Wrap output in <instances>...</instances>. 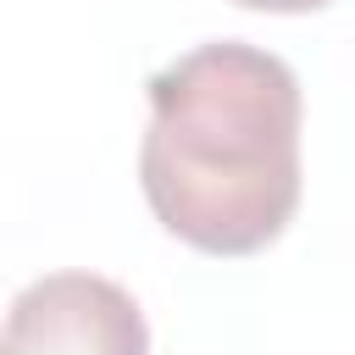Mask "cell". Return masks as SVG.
<instances>
[{"label":"cell","mask_w":355,"mask_h":355,"mask_svg":"<svg viewBox=\"0 0 355 355\" xmlns=\"http://www.w3.org/2000/svg\"><path fill=\"white\" fill-rule=\"evenodd\" d=\"M0 355H150V327L122 283L50 272L11 300Z\"/></svg>","instance_id":"cell-2"},{"label":"cell","mask_w":355,"mask_h":355,"mask_svg":"<svg viewBox=\"0 0 355 355\" xmlns=\"http://www.w3.org/2000/svg\"><path fill=\"white\" fill-rule=\"evenodd\" d=\"M300 78L283 55L216 39L150 78L139 183L155 222L205 255L266 250L300 205Z\"/></svg>","instance_id":"cell-1"},{"label":"cell","mask_w":355,"mask_h":355,"mask_svg":"<svg viewBox=\"0 0 355 355\" xmlns=\"http://www.w3.org/2000/svg\"><path fill=\"white\" fill-rule=\"evenodd\" d=\"M244 11H322L327 0H233Z\"/></svg>","instance_id":"cell-3"}]
</instances>
